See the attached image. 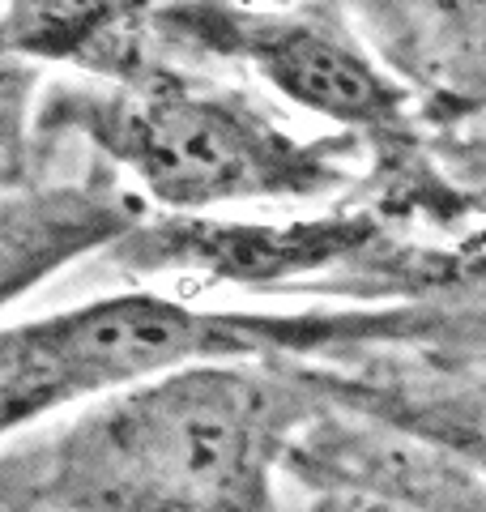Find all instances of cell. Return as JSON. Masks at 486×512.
<instances>
[{"instance_id": "obj_2", "label": "cell", "mask_w": 486, "mask_h": 512, "mask_svg": "<svg viewBox=\"0 0 486 512\" xmlns=\"http://www.w3.org/2000/svg\"><path fill=\"white\" fill-rule=\"evenodd\" d=\"M486 342V303L401 299L354 308H205L116 291L0 325V444L52 414L214 363H307L393 346Z\"/></svg>"}, {"instance_id": "obj_3", "label": "cell", "mask_w": 486, "mask_h": 512, "mask_svg": "<svg viewBox=\"0 0 486 512\" xmlns=\"http://www.w3.org/2000/svg\"><path fill=\"white\" fill-rule=\"evenodd\" d=\"M73 133L120 167L162 214H214L252 201H320L354 180L359 141L303 137L239 86L154 56L124 82H77L39 99V137Z\"/></svg>"}, {"instance_id": "obj_8", "label": "cell", "mask_w": 486, "mask_h": 512, "mask_svg": "<svg viewBox=\"0 0 486 512\" xmlns=\"http://www.w3.org/2000/svg\"><path fill=\"white\" fill-rule=\"evenodd\" d=\"M393 47L440 116L486 111V0H418L397 13Z\"/></svg>"}, {"instance_id": "obj_6", "label": "cell", "mask_w": 486, "mask_h": 512, "mask_svg": "<svg viewBox=\"0 0 486 512\" xmlns=\"http://www.w3.org/2000/svg\"><path fill=\"white\" fill-rule=\"evenodd\" d=\"M145 218V201L107 175L30 184L0 201V308L18 303L60 269L111 252Z\"/></svg>"}, {"instance_id": "obj_11", "label": "cell", "mask_w": 486, "mask_h": 512, "mask_svg": "<svg viewBox=\"0 0 486 512\" xmlns=\"http://www.w3.org/2000/svg\"><path fill=\"white\" fill-rule=\"evenodd\" d=\"M478 175H482V180H486V158H482V163H478Z\"/></svg>"}, {"instance_id": "obj_1", "label": "cell", "mask_w": 486, "mask_h": 512, "mask_svg": "<svg viewBox=\"0 0 486 512\" xmlns=\"http://www.w3.org/2000/svg\"><path fill=\"white\" fill-rule=\"evenodd\" d=\"M69 414L26 466L47 512H278L324 397L303 363H214Z\"/></svg>"}, {"instance_id": "obj_5", "label": "cell", "mask_w": 486, "mask_h": 512, "mask_svg": "<svg viewBox=\"0 0 486 512\" xmlns=\"http://www.w3.org/2000/svg\"><path fill=\"white\" fill-rule=\"evenodd\" d=\"M384 218L371 210H333L316 218H214L162 214L141 218L107 256L133 274H184L218 286L312 282L333 269L384 261Z\"/></svg>"}, {"instance_id": "obj_4", "label": "cell", "mask_w": 486, "mask_h": 512, "mask_svg": "<svg viewBox=\"0 0 486 512\" xmlns=\"http://www.w3.org/2000/svg\"><path fill=\"white\" fill-rule=\"evenodd\" d=\"M150 39L167 52L239 64L286 103L359 141L393 175H410L418 154L410 86L316 0H162L150 13Z\"/></svg>"}, {"instance_id": "obj_9", "label": "cell", "mask_w": 486, "mask_h": 512, "mask_svg": "<svg viewBox=\"0 0 486 512\" xmlns=\"http://www.w3.org/2000/svg\"><path fill=\"white\" fill-rule=\"evenodd\" d=\"M39 137V69L0 56V201L30 188Z\"/></svg>"}, {"instance_id": "obj_7", "label": "cell", "mask_w": 486, "mask_h": 512, "mask_svg": "<svg viewBox=\"0 0 486 512\" xmlns=\"http://www.w3.org/2000/svg\"><path fill=\"white\" fill-rule=\"evenodd\" d=\"M150 18L124 0H5L0 56L22 64H69L94 82H124L154 60Z\"/></svg>"}, {"instance_id": "obj_10", "label": "cell", "mask_w": 486, "mask_h": 512, "mask_svg": "<svg viewBox=\"0 0 486 512\" xmlns=\"http://www.w3.org/2000/svg\"><path fill=\"white\" fill-rule=\"evenodd\" d=\"M307 512H427V508L384 500V495H363V491H316V504Z\"/></svg>"}]
</instances>
